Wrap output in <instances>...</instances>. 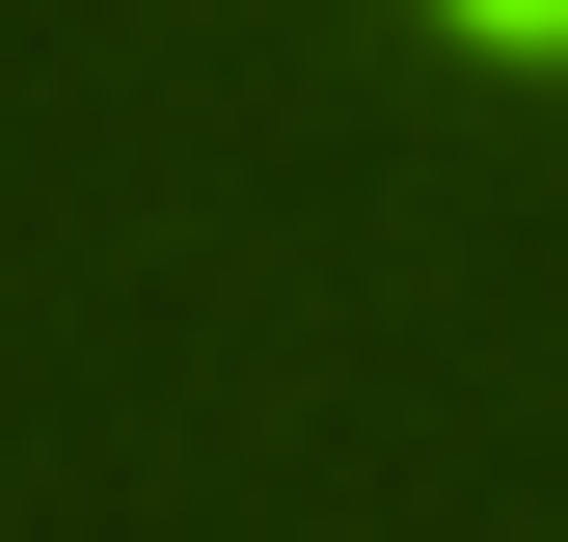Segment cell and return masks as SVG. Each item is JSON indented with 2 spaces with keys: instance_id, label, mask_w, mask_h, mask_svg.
Returning a JSON list of instances; mask_svg holds the SVG:
<instances>
[{
  "instance_id": "obj_1",
  "label": "cell",
  "mask_w": 568,
  "mask_h": 542,
  "mask_svg": "<svg viewBox=\"0 0 568 542\" xmlns=\"http://www.w3.org/2000/svg\"><path fill=\"white\" fill-rule=\"evenodd\" d=\"M460 54H515V82H568V0H434Z\"/></svg>"
}]
</instances>
